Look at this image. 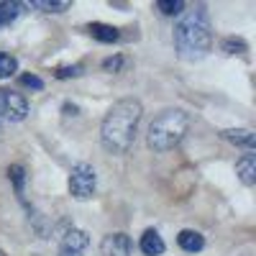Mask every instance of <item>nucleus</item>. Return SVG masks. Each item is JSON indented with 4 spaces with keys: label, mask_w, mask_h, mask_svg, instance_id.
Masks as SVG:
<instances>
[{
    "label": "nucleus",
    "mask_w": 256,
    "mask_h": 256,
    "mask_svg": "<svg viewBox=\"0 0 256 256\" xmlns=\"http://www.w3.org/2000/svg\"><path fill=\"white\" fill-rule=\"evenodd\" d=\"M141 116H144V108L136 98L118 100L108 110V116L102 118V126H100V144L105 152H110V154L131 152L136 134H138Z\"/></svg>",
    "instance_id": "f257e3e1"
},
{
    "label": "nucleus",
    "mask_w": 256,
    "mask_h": 256,
    "mask_svg": "<svg viewBox=\"0 0 256 256\" xmlns=\"http://www.w3.org/2000/svg\"><path fill=\"white\" fill-rule=\"evenodd\" d=\"M174 49L180 59L184 62H200L208 56L212 49V24H210V13L205 6H195L192 10H184V16L177 20L174 26Z\"/></svg>",
    "instance_id": "f03ea898"
},
{
    "label": "nucleus",
    "mask_w": 256,
    "mask_h": 256,
    "mask_svg": "<svg viewBox=\"0 0 256 256\" xmlns=\"http://www.w3.org/2000/svg\"><path fill=\"white\" fill-rule=\"evenodd\" d=\"M190 113L182 108H166L162 110L152 123H148V134H146V146L152 152H169L174 148L190 131Z\"/></svg>",
    "instance_id": "7ed1b4c3"
},
{
    "label": "nucleus",
    "mask_w": 256,
    "mask_h": 256,
    "mask_svg": "<svg viewBox=\"0 0 256 256\" xmlns=\"http://www.w3.org/2000/svg\"><path fill=\"white\" fill-rule=\"evenodd\" d=\"M95 187H98L95 166L88 164V162L74 164L72 172H70V195L74 200H90L95 195Z\"/></svg>",
    "instance_id": "20e7f679"
},
{
    "label": "nucleus",
    "mask_w": 256,
    "mask_h": 256,
    "mask_svg": "<svg viewBox=\"0 0 256 256\" xmlns=\"http://www.w3.org/2000/svg\"><path fill=\"white\" fill-rule=\"evenodd\" d=\"M28 116V100L16 92L0 88V126L3 123H20Z\"/></svg>",
    "instance_id": "39448f33"
},
{
    "label": "nucleus",
    "mask_w": 256,
    "mask_h": 256,
    "mask_svg": "<svg viewBox=\"0 0 256 256\" xmlns=\"http://www.w3.org/2000/svg\"><path fill=\"white\" fill-rule=\"evenodd\" d=\"M102 256H131L134 254V241L128 233H108L100 244Z\"/></svg>",
    "instance_id": "423d86ee"
},
{
    "label": "nucleus",
    "mask_w": 256,
    "mask_h": 256,
    "mask_svg": "<svg viewBox=\"0 0 256 256\" xmlns=\"http://www.w3.org/2000/svg\"><path fill=\"white\" fill-rule=\"evenodd\" d=\"M220 136L233 146L246 148V152H254L256 148V134L251 128H226V131H220Z\"/></svg>",
    "instance_id": "0eeeda50"
},
{
    "label": "nucleus",
    "mask_w": 256,
    "mask_h": 256,
    "mask_svg": "<svg viewBox=\"0 0 256 256\" xmlns=\"http://www.w3.org/2000/svg\"><path fill=\"white\" fill-rule=\"evenodd\" d=\"M138 248H141V254H144V256H162L166 246H164V238L159 236V233H156L154 228H148V230H144Z\"/></svg>",
    "instance_id": "6e6552de"
},
{
    "label": "nucleus",
    "mask_w": 256,
    "mask_h": 256,
    "mask_svg": "<svg viewBox=\"0 0 256 256\" xmlns=\"http://www.w3.org/2000/svg\"><path fill=\"white\" fill-rule=\"evenodd\" d=\"M177 244H180V248H182V251H187V254H200V251L205 248V238H202V233L190 230V228L180 230Z\"/></svg>",
    "instance_id": "1a4fd4ad"
},
{
    "label": "nucleus",
    "mask_w": 256,
    "mask_h": 256,
    "mask_svg": "<svg viewBox=\"0 0 256 256\" xmlns=\"http://www.w3.org/2000/svg\"><path fill=\"white\" fill-rule=\"evenodd\" d=\"M236 174H238V180L246 184V187H251L254 182H256V156L248 152V154H244L238 162H236Z\"/></svg>",
    "instance_id": "9d476101"
},
{
    "label": "nucleus",
    "mask_w": 256,
    "mask_h": 256,
    "mask_svg": "<svg viewBox=\"0 0 256 256\" xmlns=\"http://www.w3.org/2000/svg\"><path fill=\"white\" fill-rule=\"evenodd\" d=\"M88 34L92 38H98L100 44H116V41L120 38V31L116 26H108V24H88Z\"/></svg>",
    "instance_id": "9b49d317"
},
{
    "label": "nucleus",
    "mask_w": 256,
    "mask_h": 256,
    "mask_svg": "<svg viewBox=\"0 0 256 256\" xmlns=\"http://www.w3.org/2000/svg\"><path fill=\"white\" fill-rule=\"evenodd\" d=\"M90 246V238H88V233L80 230V228H72L64 233V238H62V248H72V251H84Z\"/></svg>",
    "instance_id": "f8f14e48"
},
{
    "label": "nucleus",
    "mask_w": 256,
    "mask_h": 256,
    "mask_svg": "<svg viewBox=\"0 0 256 256\" xmlns=\"http://www.w3.org/2000/svg\"><path fill=\"white\" fill-rule=\"evenodd\" d=\"M20 3H16V0H0V28H8L13 20L20 16Z\"/></svg>",
    "instance_id": "ddd939ff"
},
{
    "label": "nucleus",
    "mask_w": 256,
    "mask_h": 256,
    "mask_svg": "<svg viewBox=\"0 0 256 256\" xmlns=\"http://www.w3.org/2000/svg\"><path fill=\"white\" fill-rule=\"evenodd\" d=\"M28 6L36 10H44V13H64L72 8L70 0H31Z\"/></svg>",
    "instance_id": "4468645a"
},
{
    "label": "nucleus",
    "mask_w": 256,
    "mask_h": 256,
    "mask_svg": "<svg viewBox=\"0 0 256 256\" xmlns=\"http://www.w3.org/2000/svg\"><path fill=\"white\" fill-rule=\"evenodd\" d=\"M8 180H10V182H13V187H16V195H18V200H24L26 169L20 166V164H10V166H8Z\"/></svg>",
    "instance_id": "2eb2a0df"
},
{
    "label": "nucleus",
    "mask_w": 256,
    "mask_h": 256,
    "mask_svg": "<svg viewBox=\"0 0 256 256\" xmlns=\"http://www.w3.org/2000/svg\"><path fill=\"white\" fill-rule=\"evenodd\" d=\"M18 72V59L6 54V52H0V80H8Z\"/></svg>",
    "instance_id": "dca6fc26"
},
{
    "label": "nucleus",
    "mask_w": 256,
    "mask_h": 256,
    "mask_svg": "<svg viewBox=\"0 0 256 256\" xmlns=\"http://www.w3.org/2000/svg\"><path fill=\"white\" fill-rule=\"evenodd\" d=\"M220 49L226 52V54H246V41L244 38H236V36H228V38H223V44H220Z\"/></svg>",
    "instance_id": "f3484780"
},
{
    "label": "nucleus",
    "mask_w": 256,
    "mask_h": 256,
    "mask_svg": "<svg viewBox=\"0 0 256 256\" xmlns=\"http://www.w3.org/2000/svg\"><path fill=\"white\" fill-rule=\"evenodd\" d=\"M156 10H162L164 16H180L184 10L182 0H156Z\"/></svg>",
    "instance_id": "a211bd4d"
},
{
    "label": "nucleus",
    "mask_w": 256,
    "mask_h": 256,
    "mask_svg": "<svg viewBox=\"0 0 256 256\" xmlns=\"http://www.w3.org/2000/svg\"><path fill=\"white\" fill-rule=\"evenodd\" d=\"M82 72H84L82 64H67V67H59V70L54 72V77H56V80H72V77H80Z\"/></svg>",
    "instance_id": "6ab92c4d"
},
{
    "label": "nucleus",
    "mask_w": 256,
    "mask_h": 256,
    "mask_svg": "<svg viewBox=\"0 0 256 256\" xmlns=\"http://www.w3.org/2000/svg\"><path fill=\"white\" fill-rule=\"evenodd\" d=\"M126 56H108V59H102V70L105 72H120L126 67Z\"/></svg>",
    "instance_id": "aec40b11"
},
{
    "label": "nucleus",
    "mask_w": 256,
    "mask_h": 256,
    "mask_svg": "<svg viewBox=\"0 0 256 256\" xmlns=\"http://www.w3.org/2000/svg\"><path fill=\"white\" fill-rule=\"evenodd\" d=\"M20 84H24V88H31V90H44V80L36 77V74H24L20 77Z\"/></svg>",
    "instance_id": "412c9836"
},
{
    "label": "nucleus",
    "mask_w": 256,
    "mask_h": 256,
    "mask_svg": "<svg viewBox=\"0 0 256 256\" xmlns=\"http://www.w3.org/2000/svg\"><path fill=\"white\" fill-rule=\"evenodd\" d=\"M62 110H64V116H77L80 108H77L74 102H64V108H62Z\"/></svg>",
    "instance_id": "4be33fe9"
},
{
    "label": "nucleus",
    "mask_w": 256,
    "mask_h": 256,
    "mask_svg": "<svg viewBox=\"0 0 256 256\" xmlns=\"http://www.w3.org/2000/svg\"><path fill=\"white\" fill-rule=\"evenodd\" d=\"M59 256H82L80 251H72V248H62L59 246Z\"/></svg>",
    "instance_id": "5701e85b"
},
{
    "label": "nucleus",
    "mask_w": 256,
    "mask_h": 256,
    "mask_svg": "<svg viewBox=\"0 0 256 256\" xmlns=\"http://www.w3.org/2000/svg\"><path fill=\"white\" fill-rule=\"evenodd\" d=\"M0 256H6V254H3V251H0Z\"/></svg>",
    "instance_id": "b1692460"
}]
</instances>
